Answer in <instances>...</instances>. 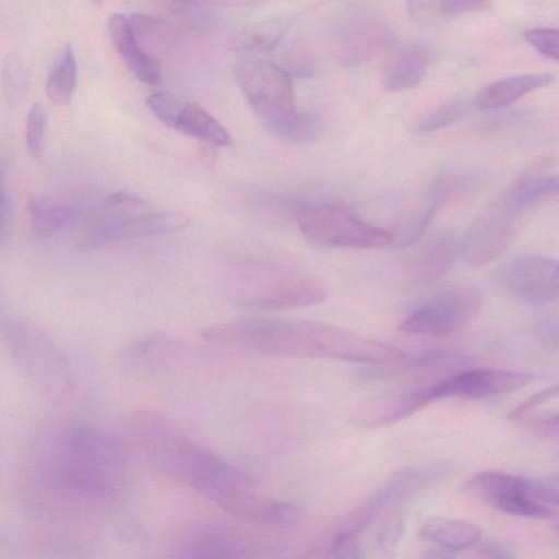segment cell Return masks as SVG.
Masks as SVG:
<instances>
[{"label":"cell","instance_id":"cell-19","mask_svg":"<svg viewBox=\"0 0 559 559\" xmlns=\"http://www.w3.org/2000/svg\"><path fill=\"white\" fill-rule=\"evenodd\" d=\"M419 535L451 552L476 545L481 539V528L468 520L436 515L424 521Z\"/></svg>","mask_w":559,"mask_h":559},{"label":"cell","instance_id":"cell-28","mask_svg":"<svg viewBox=\"0 0 559 559\" xmlns=\"http://www.w3.org/2000/svg\"><path fill=\"white\" fill-rule=\"evenodd\" d=\"M465 102L461 98L449 99L417 118L412 124L415 134H428L453 124L464 114Z\"/></svg>","mask_w":559,"mask_h":559},{"label":"cell","instance_id":"cell-12","mask_svg":"<svg viewBox=\"0 0 559 559\" xmlns=\"http://www.w3.org/2000/svg\"><path fill=\"white\" fill-rule=\"evenodd\" d=\"M259 548L234 528L217 522H199L185 527L176 537L173 556L179 558H243Z\"/></svg>","mask_w":559,"mask_h":559},{"label":"cell","instance_id":"cell-16","mask_svg":"<svg viewBox=\"0 0 559 559\" xmlns=\"http://www.w3.org/2000/svg\"><path fill=\"white\" fill-rule=\"evenodd\" d=\"M107 34L112 47L138 80L150 85L159 83L158 62L139 44L126 16L111 15L107 21Z\"/></svg>","mask_w":559,"mask_h":559},{"label":"cell","instance_id":"cell-5","mask_svg":"<svg viewBox=\"0 0 559 559\" xmlns=\"http://www.w3.org/2000/svg\"><path fill=\"white\" fill-rule=\"evenodd\" d=\"M2 332L16 366L36 390L52 401H62L73 390V376L60 348L34 322L11 318Z\"/></svg>","mask_w":559,"mask_h":559},{"label":"cell","instance_id":"cell-11","mask_svg":"<svg viewBox=\"0 0 559 559\" xmlns=\"http://www.w3.org/2000/svg\"><path fill=\"white\" fill-rule=\"evenodd\" d=\"M533 373L499 369L459 370L427 386L431 402L447 397L483 399L518 391L535 380Z\"/></svg>","mask_w":559,"mask_h":559},{"label":"cell","instance_id":"cell-32","mask_svg":"<svg viewBox=\"0 0 559 559\" xmlns=\"http://www.w3.org/2000/svg\"><path fill=\"white\" fill-rule=\"evenodd\" d=\"M146 104L157 119L171 129H175L185 105V103L167 92L151 94L146 99Z\"/></svg>","mask_w":559,"mask_h":559},{"label":"cell","instance_id":"cell-7","mask_svg":"<svg viewBox=\"0 0 559 559\" xmlns=\"http://www.w3.org/2000/svg\"><path fill=\"white\" fill-rule=\"evenodd\" d=\"M483 304V294L475 286L447 288L416 307L402 321L400 330L415 335L448 336L476 318Z\"/></svg>","mask_w":559,"mask_h":559},{"label":"cell","instance_id":"cell-37","mask_svg":"<svg viewBox=\"0 0 559 559\" xmlns=\"http://www.w3.org/2000/svg\"><path fill=\"white\" fill-rule=\"evenodd\" d=\"M488 5L487 0H440V11L447 15H457L478 11Z\"/></svg>","mask_w":559,"mask_h":559},{"label":"cell","instance_id":"cell-17","mask_svg":"<svg viewBox=\"0 0 559 559\" xmlns=\"http://www.w3.org/2000/svg\"><path fill=\"white\" fill-rule=\"evenodd\" d=\"M461 254V238L443 233L430 240L414 257L409 273L419 282H429L444 275Z\"/></svg>","mask_w":559,"mask_h":559},{"label":"cell","instance_id":"cell-4","mask_svg":"<svg viewBox=\"0 0 559 559\" xmlns=\"http://www.w3.org/2000/svg\"><path fill=\"white\" fill-rule=\"evenodd\" d=\"M236 76L248 105L270 133L288 143H305L316 136L317 120L297 109L293 80L284 68L252 58L238 66Z\"/></svg>","mask_w":559,"mask_h":559},{"label":"cell","instance_id":"cell-2","mask_svg":"<svg viewBox=\"0 0 559 559\" xmlns=\"http://www.w3.org/2000/svg\"><path fill=\"white\" fill-rule=\"evenodd\" d=\"M128 429L136 449L159 473L241 521L258 512L262 495L254 490L252 478L183 435L162 415L138 412L131 416Z\"/></svg>","mask_w":559,"mask_h":559},{"label":"cell","instance_id":"cell-40","mask_svg":"<svg viewBox=\"0 0 559 559\" xmlns=\"http://www.w3.org/2000/svg\"><path fill=\"white\" fill-rule=\"evenodd\" d=\"M179 4L194 5V7H247L261 3L265 0H174Z\"/></svg>","mask_w":559,"mask_h":559},{"label":"cell","instance_id":"cell-1","mask_svg":"<svg viewBox=\"0 0 559 559\" xmlns=\"http://www.w3.org/2000/svg\"><path fill=\"white\" fill-rule=\"evenodd\" d=\"M129 452L117 436L62 426L38 441L22 476L26 506L40 513L84 514L112 504L128 483Z\"/></svg>","mask_w":559,"mask_h":559},{"label":"cell","instance_id":"cell-43","mask_svg":"<svg viewBox=\"0 0 559 559\" xmlns=\"http://www.w3.org/2000/svg\"><path fill=\"white\" fill-rule=\"evenodd\" d=\"M95 3H99L102 2L103 0H93Z\"/></svg>","mask_w":559,"mask_h":559},{"label":"cell","instance_id":"cell-13","mask_svg":"<svg viewBox=\"0 0 559 559\" xmlns=\"http://www.w3.org/2000/svg\"><path fill=\"white\" fill-rule=\"evenodd\" d=\"M189 222V217L179 212L151 213L107 222L90 230L82 238L80 248L90 250L120 240L170 234L185 229Z\"/></svg>","mask_w":559,"mask_h":559},{"label":"cell","instance_id":"cell-38","mask_svg":"<svg viewBox=\"0 0 559 559\" xmlns=\"http://www.w3.org/2000/svg\"><path fill=\"white\" fill-rule=\"evenodd\" d=\"M12 212L11 198L8 190V185L5 181V176L3 170L1 171L0 179V223H1V237L4 236L7 230V226L10 222Z\"/></svg>","mask_w":559,"mask_h":559},{"label":"cell","instance_id":"cell-20","mask_svg":"<svg viewBox=\"0 0 559 559\" xmlns=\"http://www.w3.org/2000/svg\"><path fill=\"white\" fill-rule=\"evenodd\" d=\"M551 73H530L504 78L483 87L475 96V105L483 110L506 107L524 95L547 86Z\"/></svg>","mask_w":559,"mask_h":559},{"label":"cell","instance_id":"cell-30","mask_svg":"<svg viewBox=\"0 0 559 559\" xmlns=\"http://www.w3.org/2000/svg\"><path fill=\"white\" fill-rule=\"evenodd\" d=\"M47 116L44 108L35 103L32 105L26 123V143L31 155L40 159L44 150Z\"/></svg>","mask_w":559,"mask_h":559},{"label":"cell","instance_id":"cell-33","mask_svg":"<svg viewBox=\"0 0 559 559\" xmlns=\"http://www.w3.org/2000/svg\"><path fill=\"white\" fill-rule=\"evenodd\" d=\"M524 37L539 53L559 62V28H531Z\"/></svg>","mask_w":559,"mask_h":559},{"label":"cell","instance_id":"cell-29","mask_svg":"<svg viewBox=\"0 0 559 559\" xmlns=\"http://www.w3.org/2000/svg\"><path fill=\"white\" fill-rule=\"evenodd\" d=\"M2 82L8 102L20 103L26 91L27 73L19 57L10 55L4 60Z\"/></svg>","mask_w":559,"mask_h":559},{"label":"cell","instance_id":"cell-14","mask_svg":"<svg viewBox=\"0 0 559 559\" xmlns=\"http://www.w3.org/2000/svg\"><path fill=\"white\" fill-rule=\"evenodd\" d=\"M430 403L427 386L378 393L359 403L349 421L360 428L383 427L408 418Z\"/></svg>","mask_w":559,"mask_h":559},{"label":"cell","instance_id":"cell-22","mask_svg":"<svg viewBox=\"0 0 559 559\" xmlns=\"http://www.w3.org/2000/svg\"><path fill=\"white\" fill-rule=\"evenodd\" d=\"M431 60V51L419 44L411 45L397 53L382 76V85L390 92L409 90L419 84Z\"/></svg>","mask_w":559,"mask_h":559},{"label":"cell","instance_id":"cell-42","mask_svg":"<svg viewBox=\"0 0 559 559\" xmlns=\"http://www.w3.org/2000/svg\"><path fill=\"white\" fill-rule=\"evenodd\" d=\"M539 430L545 432H558L559 431V413L544 418L537 423Z\"/></svg>","mask_w":559,"mask_h":559},{"label":"cell","instance_id":"cell-6","mask_svg":"<svg viewBox=\"0 0 559 559\" xmlns=\"http://www.w3.org/2000/svg\"><path fill=\"white\" fill-rule=\"evenodd\" d=\"M294 218L308 239L326 247L371 249L394 241V234L337 203L297 204Z\"/></svg>","mask_w":559,"mask_h":559},{"label":"cell","instance_id":"cell-18","mask_svg":"<svg viewBox=\"0 0 559 559\" xmlns=\"http://www.w3.org/2000/svg\"><path fill=\"white\" fill-rule=\"evenodd\" d=\"M462 489L467 497L496 509L511 495L532 490L533 481L507 472L483 471L469 477Z\"/></svg>","mask_w":559,"mask_h":559},{"label":"cell","instance_id":"cell-9","mask_svg":"<svg viewBox=\"0 0 559 559\" xmlns=\"http://www.w3.org/2000/svg\"><path fill=\"white\" fill-rule=\"evenodd\" d=\"M442 471V465L406 466L396 471L361 504L345 515L335 536L358 539L388 507L412 496Z\"/></svg>","mask_w":559,"mask_h":559},{"label":"cell","instance_id":"cell-31","mask_svg":"<svg viewBox=\"0 0 559 559\" xmlns=\"http://www.w3.org/2000/svg\"><path fill=\"white\" fill-rule=\"evenodd\" d=\"M129 22L139 44L154 47L167 39V25L158 19L148 15H134Z\"/></svg>","mask_w":559,"mask_h":559},{"label":"cell","instance_id":"cell-41","mask_svg":"<svg viewBox=\"0 0 559 559\" xmlns=\"http://www.w3.org/2000/svg\"><path fill=\"white\" fill-rule=\"evenodd\" d=\"M478 554L485 558H511L509 550L497 540L488 539L478 542Z\"/></svg>","mask_w":559,"mask_h":559},{"label":"cell","instance_id":"cell-15","mask_svg":"<svg viewBox=\"0 0 559 559\" xmlns=\"http://www.w3.org/2000/svg\"><path fill=\"white\" fill-rule=\"evenodd\" d=\"M185 355L175 338L153 333L126 345L118 356L120 366L136 376H159L176 367Z\"/></svg>","mask_w":559,"mask_h":559},{"label":"cell","instance_id":"cell-26","mask_svg":"<svg viewBox=\"0 0 559 559\" xmlns=\"http://www.w3.org/2000/svg\"><path fill=\"white\" fill-rule=\"evenodd\" d=\"M344 36L345 39L342 41L341 50L342 60L354 63L362 60L379 45L382 32L379 25H373L364 20L350 25L348 33Z\"/></svg>","mask_w":559,"mask_h":559},{"label":"cell","instance_id":"cell-36","mask_svg":"<svg viewBox=\"0 0 559 559\" xmlns=\"http://www.w3.org/2000/svg\"><path fill=\"white\" fill-rule=\"evenodd\" d=\"M144 204L145 200L133 192L117 191L104 197L98 206L106 210L122 206H142Z\"/></svg>","mask_w":559,"mask_h":559},{"label":"cell","instance_id":"cell-10","mask_svg":"<svg viewBox=\"0 0 559 559\" xmlns=\"http://www.w3.org/2000/svg\"><path fill=\"white\" fill-rule=\"evenodd\" d=\"M499 288L509 297L528 305H544L559 298V260L523 254L513 258L497 273Z\"/></svg>","mask_w":559,"mask_h":559},{"label":"cell","instance_id":"cell-3","mask_svg":"<svg viewBox=\"0 0 559 559\" xmlns=\"http://www.w3.org/2000/svg\"><path fill=\"white\" fill-rule=\"evenodd\" d=\"M210 343L263 354L371 365L414 366L416 355L353 331L302 319L247 318L201 331Z\"/></svg>","mask_w":559,"mask_h":559},{"label":"cell","instance_id":"cell-34","mask_svg":"<svg viewBox=\"0 0 559 559\" xmlns=\"http://www.w3.org/2000/svg\"><path fill=\"white\" fill-rule=\"evenodd\" d=\"M404 518L399 512L390 515L379 534V545L384 551H392L403 533Z\"/></svg>","mask_w":559,"mask_h":559},{"label":"cell","instance_id":"cell-24","mask_svg":"<svg viewBox=\"0 0 559 559\" xmlns=\"http://www.w3.org/2000/svg\"><path fill=\"white\" fill-rule=\"evenodd\" d=\"M292 23L286 16L272 17L245 28L231 43V49L246 52H267L282 39Z\"/></svg>","mask_w":559,"mask_h":559},{"label":"cell","instance_id":"cell-23","mask_svg":"<svg viewBox=\"0 0 559 559\" xmlns=\"http://www.w3.org/2000/svg\"><path fill=\"white\" fill-rule=\"evenodd\" d=\"M175 130L216 146H226L231 141L228 131L202 107L193 103H185Z\"/></svg>","mask_w":559,"mask_h":559},{"label":"cell","instance_id":"cell-35","mask_svg":"<svg viewBox=\"0 0 559 559\" xmlns=\"http://www.w3.org/2000/svg\"><path fill=\"white\" fill-rule=\"evenodd\" d=\"M557 396H559V384L542 390L540 392H537L534 395L530 396L518 407L511 411V413L509 414V418L516 419L522 415L526 414L527 412H530L531 409Z\"/></svg>","mask_w":559,"mask_h":559},{"label":"cell","instance_id":"cell-8","mask_svg":"<svg viewBox=\"0 0 559 559\" xmlns=\"http://www.w3.org/2000/svg\"><path fill=\"white\" fill-rule=\"evenodd\" d=\"M523 210L508 193L487 205L461 238L464 262L483 266L501 255L516 238Z\"/></svg>","mask_w":559,"mask_h":559},{"label":"cell","instance_id":"cell-39","mask_svg":"<svg viewBox=\"0 0 559 559\" xmlns=\"http://www.w3.org/2000/svg\"><path fill=\"white\" fill-rule=\"evenodd\" d=\"M533 493L540 501L547 504L559 506V480L545 483H533Z\"/></svg>","mask_w":559,"mask_h":559},{"label":"cell","instance_id":"cell-25","mask_svg":"<svg viewBox=\"0 0 559 559\" xmlns=\"http://www.w3.org/2000/svg\"><path fill=\"white\" fill-rule=\"evenodd\" d=\"M76 85V60L72 47L66 46L60 52L46 82L49 100L58 106L71 102Z\"/></svg>","mask_w":559,"mask_h":559},{"label":"cell","instance_id":"cell-21","mask_svg":"<svg viewBox=\"0 0 559 559\" xmlns=\"http://www.w3.org/2000/svg\"><path fill=\"white\" fill-rule=\"evenodd\" d=\"M28 212L35 236L47 238L76 219L78 203L52 195H36L28 201Z\"/></svg>","mask_w":559,"mask_h":559},{"label":"cell","instance_id":"cell-44","mask_svg":"<svg viewBox=\"0 0 559 559\" xmlns=\"http://www.w3.org/2000/svg\"><path fill=\"white\" fill-rule=\"evenodd\" d=\"M557 531L559 532V524L557 525Z\"/></svg>","mask_w":559,"mask_h":559},{"label":"cell","instance_id":"cell-27","mask_svg":"<svg viewBox=\"0 0 559 559\" xmlns=\"http://www.w3.org/2000/svg\"><path fill=\"white\" fill-rule=\"evenodd\" d=\"M512 201L526 209L545 199L559 195V176H535L514 183L508 191Z\"/></svg>","mask_w":559,"mask_h":559}]
</instances>
